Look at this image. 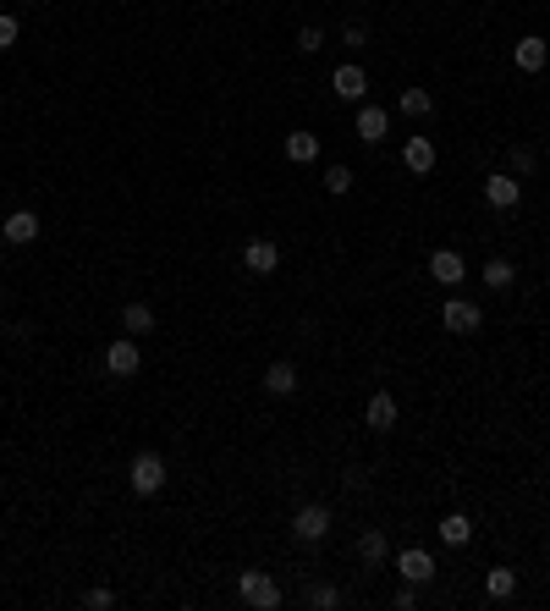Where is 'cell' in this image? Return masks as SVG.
<instances>
[{"label": "cell", "instance_id": "cell-1", "mask_svg": "<svg viewBox=\"0 0 550 611\" xmlns=\"http://www.w3.org/2000/svg\"><path fill=\"white\" fill-rule=\"evenodd\" d=\"M237 595H242L253 611H275V606H281V590H275V578H270V573H259V567L237 578Z\"/></svg>", "mask_w": 550, "mask_h": 611}, {"label": "cell", "instance_id": "cell-2", "mask_svg": "<svg viewBox=\"0 0 550 611\" xmlns=\"http://www.w3.org/2000/svg\"><path fill=\"white\" fill-rule=\"evenodd\" d=\"M127 479H133L138 496H160V491H166V458H160V452H138Z\"/></svg>", "mask_w": 550, "mask_h": 611}, {"label": "cell", "instance_id": "cell-3", "mask_svg": "<svg viewBox=\"0 0 550 611\" xmlns=\"http://www.w3.org/2000/svg\"><path fill=\"white\" fill-rule=\"evenodd\" d=\"M440 326H446L451 336H473V331L484 326V309H479V303H468V298H451V303L440 309Z\"/></svg>", "mask_w": 550, "mask_h": 611}, {"label": "cell", "instance_id": "cell-4", "mask_svg": "<svg viewBox=\"0 0 550 611\" xmlns=\"http://www.w3.org/2000/svg\"><path fill=\"white\" fill-rule=\"evenodd\" d=\"M292 534L303 540V545H319L331 534V512L325 507H298V518H292Z\"/></svg>", "mask_w": 550, "mask_h": 611}, {"label": "cell", "instance_id": "cell-5", "mask_svg": "<svg viewBox=\"0 0 550 611\" xmlns=\"http://www.w3.org/2000/svg\"><path fill=\"white\" fill-rule=\"evenodd\" d=\"M397 573H402V584H430V578H435V557L418 551V545H407V551L397 557Z\"/></svg>", "mask_w": 550, "mask_h": 611}, {"label": "cell", "instance_id": "cell-6", "mask_svg": "<svg viewBox=\"0 0 550 611\" xmlns=\"http://www.w3.org/2000/svg\"><path fill=\"white\" fill-rule=\"evenodd\" d=\"M331 88L341 94V100H352V105H364V94H369V78H364V67H358V61H347V67H336Z\"/></svg>", "mask_w": 550, "mask_h": 611}, {"label": "cell", "instance_id": "cell-7", "mask_svg": "<svg viewBox=\"0 0 550 611\" xmlns=\"http://www.w3.org/2000/svg\"><path fill=\"white\" fill-rule=\"evenodd\" d=\"M484 199H490L496 210H517V199H523V182L496 171V177H484Z\"/></svg>", "mask_w": 550, "mask_h": 611}, {"label": "cell", "instance_id": "cell-8", "mask_svg": "<svg viewBox=\"0 0 550 611\" xmlns=\"http://www.w3.org/2000/svg\"><path fill=\"white\" fill-rule=\"evenodd\" d=\"M242 265H248L253 276H275V265H281V248H275L270 237H253V243L242 248Z\"/></svg>", "mask_w": 550, "mask_h": 611}, {"label": "cell", "instance_id": "cell-9", "mask_svg": "<svg viewBox=\"0 0 550 611\" xmlns=\"http://www.w3.org/2000/svg\"><path fill=\"white\" fill-rule=\"evenodd\" d=\"M138 364H144V352H138L133 336H121V342L105 347V369H111V375H138Z\"/></svg>", "mask_w": 550, "mask_h": 611}, {"label": "cell", "instance_id": "cell-10", "mask_svg": "<svg viewBox=\"0 0 550 611\" xmlns=\"http://www.w3.org/2000/svg\"><path fill=\"white\" fill-rule=\"evenodd\" d=\"M430 276H435L440 286H457V281L468 276V265H463V253H457V248H435V253H430Z\"/></svg>", "mask_w": 550, "mask_h": 611}, {"label": "cell", "instance_id": "cell-11", "mask_svg": "<svg viewBox=\"0 0 550 611\" xmlns=\"http://www.w3.org/2000/svg\"><path fill=\"white\" fill-rule=\"evenodd\" d=\"M0 237L6 243H34L39 237V215L34 210H12L6 220H0Z\"/></svg>", "mask_w": 550, "mask_h": 611}, {"label": "cell", "instance_id": "cell-12", "mask_svg": "<svg viewBox=\"0 0 550 611\" xmlns=\"http://www.w3.org/2000/svg\"><path fill=\"white\" fill-rule=\"evenodd\" d=\"M402 166H407L413 177H430V171H435V144L413 133V138H407V149H402Z\"/></svg>", "mask_w": 550, "mask_h": 611}, {"label": "cell", "instance_id": "cell-13", "mask_svg": "<svg viewBox=\"0 0 550 611\" xmlns=\"http://www.w3.org/2000/svg\"><path fill=\"white\" fill-rule=\"evenodd\" d=\"M364 425H369V430H391V425H397V397H391V392H374V397L364 402Z\"/></svg>", "mask_w": 550, "mask_h": 611}, {"label": "cell", "instance_id": "cell-14", "mask_svg": "<svg viewBox=\"0 0 550 611\" xmlns=\"http://www.w3.org/2000/svg\"><path fill=\"white\" fill-rule=\"evenodd\" d=\"M385 133H391V116L364 100V105H358V138H364V144H380Z\"/></svg>", "mask_w": 550, "mask_h": 611}, {"label": "cell", "instance_id": "cell-15", "mask_svg": "<svg viewBox=\"0 0 550 611\" xmlns=\"http://www.w3.org/2000/svg\"><path fill=\"white\" fill-rule=\"evenodd\" d=\"M265 392H270V397H292V392H298V369L286 364V359H275V364L265 369Z\"/></svg>", "mask_w": 550, "mask_h": 611}, {"label": "cell", "instance_id": "cell-16", "mask_svg": "<svg viewBox=\"0 0 550 611\" xmlns=\"http://www.w3.org/2000/svg\"><path fill=\"white\" fill-rule=\"evenodd\" d=\"M545 61H550V45H545L539 34H529V39H517V67H523V72H539Z\"/></svg>", "mask_w": 550, "mask_h": 611}, {"label": "cell", "instance_id": "cell-17", "mask_svg": "<svg viewBox=\"0 0 550 611\" xmlns=\"http://www.w3.org/2000/svg\"><path fill=\"white\" fill-rule=\"evenodd\" d=\"M484 595H490V600H512L517 595V573L512 567H490V573H484Z\"/></svg>", "mask_w": 550, "mask_h": 611}, {"label": "cell", "instance_id": "cell-18", "mask_svg": "<svg viewBox=\"0 0 550 611\" xmlns=\"http://www.w3.org/2000/svg\"><path fill=\"white\" fill-rule=\"evenodd\" d=\"M435 534H440L446 545H468V540H473V524L463 518V512H446V518H440V529H435Z\"/></svg>", "mask_w": 550, "mask_h": 611}, {"label": "cell", "instance_id": "cell-19", "mask_svg": "<svg viewBox=\"0 0 550 611\" xmlns=\"http://www.w3.org/2000/svg\"><path fill=\"white\" fill-rule=\"evenodd\" d=\"M121 326H127V336L154 331V309H149V303H127V309H121Z\"/></svg>", "mask_w": 550, "mask_h": 611}, {"label": "cell", "instance_id": "cell-20", "mask_svg": "<svg viewBox=\"0 0 550 611\" xmlns=\"http://www.w3.org/2000/svg\"><path fill=\"white\" fill-rule=\"evenodd\" d=\"M358 557H364V567H380L385 562V529H364L358 534Z\"/></svg>", "mask_w": 550, "mask_h": 611}, {"label": "cell", "instance_id": "cell-21", "mask_svg": "<svg viewBox=\"0 0 550 611\" xmlns=\"http://www.w3.org/2000/svg\"><path fill=\"white\" fill-rule=\"evenodd\" d=\"M286 160H298V166L319 160V138L314 133H292V138H286Z\"/></svg>", "mask_w": 550, "mask_h": 611}, {"label": "cell", "instance_id": "cell-22", "mask_svg": "<svg viewBox=\"0 0 550 611\" xmlns=\"http://www.w3.org/2000/svg\"><path fill=\"white\" fill-rule=\"evenodd\" d=\"M479 276H484V286H490V293H506L517 270H512V260H490V265H484Z\"/></svg>", "mask_w": 550, "mask_h": 611}, {"label": "cell", "instance_id": "cell-23", "mask_svg": "<svg viewBox=\"0 0 550 611\" xmlns=\"http://www.w3.org/2000/svg\"><path fill=\"white\" fill-rule=\"evenodd\" d=\"M435 100H430V88H402V116H430Z\"/></svg>", "mask_w": 550, "mask_h": 611}, {"label": "cell", "instance_id": "cell-24", "mask_svg": "<svg viewBox=\"0 0 550 611\" xmlns=\"http://www.w3.org/2000/svg\"><path fill=\"white\" fill-rule=\"evenodd\" d=\"M308 606H314V611H336V606H341V590H336V584H314V590H308Z\"/></svg>", "mask_w": 550, "mask_h": 611}, {"label": "cell", "instance_id": "cell-25", "mask_svg": "<svg viewBox=\"0 0 550 611\" xmlns=\"http://www.w3.org/2000/svg\"><path fill=\"white\" fill-rule=\"evenodd\" d=\"M17 34H22L17 17H12V12H0V50H12V45H17Z\"/></svg>", "mask_w": 550, "mask_h": 611}, {"label": "cell", "instance_id": "cell-26", "mask_svg": "<svg viewBox=\"0 0 550 611\" xmlns=\"http://www.w3.org/2000/svg\"><path fill=\"white\" fill-rule=\"evenodd\" d=\"M325 187H331V193H347V187H352V171H347V166H331V171H325Z\"/></svg>", "mask_w": 550, "mask_h": 611}, {"label": "cell", "instance_id": "cell-27", "mask_svg": "<svg viewBox=\"0 0 550 611\" xmlns=\"http://www.w3.org/2000/svg\"><path fill=\"white\" fill-rule=\"evenodd\" d=\"M83 606H88V611H111V606H116V595H111V590H88V595H83Z\"/></svg>", "mask_w": 550, "mask_h": 611}, {"label": "cell", "instance_id": "cell-28", "mask_svg": "<svg viewBox=\"0 0 550 611\" xmlns=\"http://www.w3.org/2000/svg\"><path fill=\"white\" fill-rule=\"evenodd\" d=\"M319 45H325V39H319V28H303V34H298V50L303 55H319Z\"/></svg>", "mask_w": 550, "mask_h": 611}, {"label": "cell", "instance_id": "cell-29", "mask_svg": "<svg viewBox=\"0 0 550 611\" xmlns=\"http://www.w3.org/2000/svg\"><path fill=\"white\" fill-rule=\"evenodd\" d=\"M512 171H517V177L534 171V149H512Z\"/></svg>", "mask_w": 550, "mask_h": 611}, {"label": "cell", "instance_id": "cell-30", "mask_svg": "<svg viewBox=\"0 0 550 611\" xmlns=\"http://www.w3.org/2000/svg\"><path fill=\"white\" fill-rule=\"evenodd\" d=\"M397 606H402V611H413V606H418V595H413V584H402V590H397Z\"/></svg>", "mask_w": 550, "mask_h": 611}]
</instances>
